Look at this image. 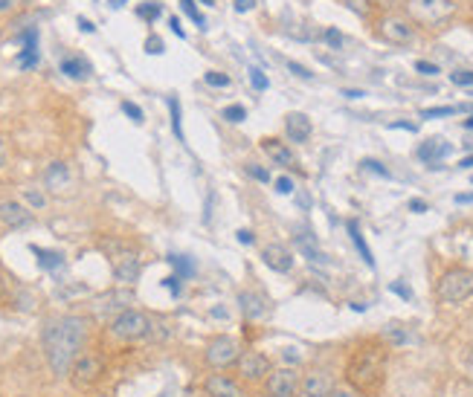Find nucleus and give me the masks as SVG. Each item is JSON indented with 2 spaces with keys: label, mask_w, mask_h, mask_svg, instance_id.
Instances as JSON below:
<instances>
[{
  "label": "nucleus",
  "mask_w": 473,
  "mask_h": 397,
  "mask_svg": "<svg viewBox=\"0 0 473 397\" xmlns=\"http://www.w3.org/2000/svg\"><path fill=\"white\" fill-rule=\"evenodd\" d=\"M293 244H296V249L302 252L308 261H320V264H325V261H328V258H325V252H320V249H317V244H314L308 235H296V238H293Z\"/></svg>",
  "instance_id": "25"
},
{
  "label": "nucleus",
  "mask_w": 473,
  "mask_h": 397,
  "mask_svg": "<svg viewBox=\"0 0 473 397\" xmlns=\"http://www.w3.org/2000/svg\"><path fill=\"white\" fill-rule=\"evenodd\" d=\"M349 235H352V241H355L357 252L363 255V261L369 264V267H375V258H372V252H369V247H366L363 235H360V227H357V220H349Z\"/></svg>",
  "instance_id": "26"
},
{
  "label": "nucleus",
  "mask_w": 473,
  "mask_h": 397,
  "mask_svg": "<svg viewBox=\"0 0 473 397\" xmlns=\"http://www.w3.org/2000/svg\"><path fill=\"white\" fill-rule=\"evenodd\" d=\"M0 224L9 230H24L32 224V212L18 200H0Z\"/></svg>",
  "instance_id": "13"
},
{
  "label": "nucleus",
  "mask_w": 473,
  "mask_h": 397,
  "mask_svg": "<svg viewBox=\"0 0 473 397\" xmlns=\"http://www.w3.org/2000/svg\"><path fill=\"white\" fill-rule=\"evenodd\" d=\"M410 209L412 212H427V203L424 200H410Z\"/></svg>",
  "instance_id": "53"
},
{
  "label": "nucleus",
  "mask_w": 473,
  "mask_h": 397,
  "mask_svg": "<svg viewBox=\"0 0 473 397\" xmlns=\"http://www.w3.org/2000/svg\"><path fill=\"white\" fill-rule=\"evenodd\" d=\"M342 96H349V99H360L363 93H360V91H342Z\"/></svg>",
  "instance_id": "58"
},
{
  "label": "nucleus",
  "mask_w": 473,
  "mask_h": 397,
  "mask_svg": "<svg viewBox=\"0 0 473 397\" xmlns=\"http://www.w3.org/2000/svg\"><path fill=\"white\" fill-rule=\"evenodd\" d=\"M203 4H209V6H212V4H215V0H203Z\"/></svg>",
  "instance_id": "63"
},
{
  "label": "nucleus",
  "mask_w": 473,
  "mask_h": 397,
  "mask_svg": "<svg viewBox=\"0 0 473 397\" xmlns=\"http://www.w3.org/2000/svg\"><path fill=\"white\" fill-rule=\"evenodd\" d=\"M407 12L415 24L439 26L456 12V4L453 0H407Z\"/></svg>",
  "instance_id": "6"
},
{
  "label": "nucleus",
  "mask_w": 473,
  "mask_h": 397,
  "mask_svg": "<svg viewBox=\"0 0 473 397\" xmlns=\"http://www.w3.org/2000/svg\"><path fill=\"white\" fill-rule=\"evenodd\" d=\"M203 81H206L209 87H230V76H227V73H215V70H209V73L203 76Z\"/></svg>",
  "instance_id": "31"
},
{
  "label": "nucleus",
  "mask_w": 473,
  "mask_h": 397,
  "mask_svg": "<svg viewBox=\"0 0 473 397\" xmlns=\"http://www.w3.org/2000/svg\"><path fill=\"white\" fill-rule=\"evenodd\" d=\"M334 383L325 371H314L302 380V388H299V397H331Z\"/></svg>",
  "instance_id": "17"
},
{
  "label": "nucleus",
  "mask_w": 473,
  "mask_h": 397,
  "mask_svg": "<svg viewBox=\"0 0 473 397\" xmlns=\"http://www.w3.org/2000/svg\"><path fill=\"white\" fill-rule=\"evenodd\" d=\"M450 154V145L444 143V140H427L421 148H418V157L424 160V163H433V168H436V163L442 160V157H447Z\"/></svg>",
  "instance_id": "21"
},
{
  "label": "nucleus",
  "mask_w": 473,
  "mask_h": 397,
  "mask_svg": "<svg viewBox=\"0 0 473 397\" xmlns=\"http://www.w3.org/2000/svg\"><path fill=\"white\" fill-rule=\"evenodd\" d=\"M137 12H140V18H148V21H154V18L160 15V6H157V4H148V6H140Z\"/></svg>",
  "instance_id": "42"
},
{
  "label": "nucleus",
  "mask_w": 473,
  "mask_h": 397,
  "mask_svg": "<svg viewBox=\"0 0 473 397\" xmlns=\"http://www.w3.org/2000/svg\"><path fill=\"white\" fill-rule=\"evenodd\" d=\"M392 293H398V296H404V299H410V296H412V293H410V290H407L404 284H398V282L392 284Z\"/></svg>",
  "instance_id": "52"
},
{
  "label": "nucleus",
  "mask_w": 473,
  "mask_h": 397,
  "mask_svg": "<svg viewBox=\"0 0 473 397\" xmlns=\"http://www.w3.org/2000/svg\"><path fill=\"white\" fill-rule=\"evenodd\" d=\"M88 334H91V322L84 316H76V314L59 316L44 328V354H47L50 371L56 377L70 374L73 363L81 357V348L88 342Z\"/></svg>",
  "instance_id": "1"
},
{
  "label": "nucleus",
  "mask_w": 473,
  "mask_h": 397,
  "mask_svg": "<svg viewBox=\"0 0 473 397\" xmlns=\"http://www.w3.org/2000/svg\"><path fill=\"white\" fill-rule=\"evenodd\" d=\"M32 252H35L38 264H41V267H44V270H59V267H64V255H61V252H56V249L32 247Z\"/></svg>",
  "instance_id": "23"
},
{
  "label": "nucleus",
  "mask_w": 473,
  "mask_h": 397,
  "mask_svg": "<svg viewBox=\"0 0 473 397\" xmlns=\"http://www.w3.org/2000/svg\"><path fill=\"white\" fill-rule=\"evenodd\" d=\"M331 397H360V394H357L352 386H337V388L331 391Z\"/></svg>",
  "instance_id": "44"
},
{
  "label": "nucleus",
  "mask_w": 473,
  "mask_h": 397,
  "mask_svg": "<svg viewBox=\"0 0 473 397\" xmlns=\"http://www.w3.org/2000/svg\"><path fill=\"white\" fill-rule=\"evenodd\" d=\"M459 165H462V168H470V165H473V154H470V157H464Z\"/></svg>",
  "instance_id": "59"
},
{
  "label": "nucleus",
  "mask_w": 473,
  "mask_h": 397,
  "mask_svg": "<svg viewBox=\"0 0 473 397\" xmlns=\"http://www.w3.org/2000/svg\"><path fill=\"white\" fill-rule=\"evenodd\" d=\"M44 183L50 192H64L70 186V168L67 163H50L44 171Z\"/></svg>",
  "instance_id": "19"
},
{
  "label": "nucleus",
  "mask_w": 473,
  "mask_h": 397,
  "mask_svg": "<svg viewBox=\"0 0 473 397\" xmlns=\"http://www.w3.org/2000/svg\"><path fill=\"white\" fill-rule=\"evenodd\" d=\"M386 339H392L395 345H401V342H407V334L404 331H386Z\"/></svg>",
  "instance_id": "48"
},
{
  "label": "nucleus",
  "mask_w": 473,
  "mask_h": 397,
  "mask_svg": "<svg viewBox=\"0 0 473 397\" xmlns=\"http://www.w3.org/2000/svg\"><path fill=\"white\" fill-rule=\"evenodd\" d=\"M380 35L390 41V43H410V41L415 38V29H412V24H410L407 18H401V15H386V18L380 21Z\"/></svg>",
  "instance_id": "11"
},
{
  "label": "nucleus",
  "mask_w": 473,
  "mask_h": 397,
  "mask_svg": "<svg viewBox=\"0 0 473 397\" xmlns=\"http://www.w3.org/2000/svg\"><path fill=\"white\" fill-rule=\"evenodd\" d=\"M262 148H265V154L276 163V165H282V168H290V165H296V160H293V151L285 145V143H279V140H265L262 143Z\"/></svg>",
  "instance_id": "20"
},
{
  "label": "nucleus",
  "mask_w": 473,
  "mask_h": 397,
  "mask_svg": "<svg viewBox=\"0 0 473 397\" xmlns=\"http://www.w3.org/2000/svg\"><path fill=\"white\" fill-rule=\"evenodd\" d=\"M462 108H427L421 116L424 119H439V116H453V113H459Z\"/></svg>",
  "instance_id": "35"
},
{
  "label": "nucleus",
  "mask_w": 473,
  "mask_h": 397,
  "mask_svg": "<svg viewBox=\"0 0 473 397\" xmlns=\"http://www.w3.org/2000/svg\"><path fill=\"white\" fill-rule=\"evenodd\" d=\"M386 366H390V345L366 339L346 360V386L363 397H375L386 383Z\"/></svg>",
  "instance_id": "2"
},
{
  "label": "nucleus",
  "mask_w": 473,
  "mask_h": 397,
  "mask_svg": "<svg viewBox=\"0 0 473 397\" xmlns=\"http://www.w3.org/2000/svg\"><path fill=\"white\" fill-rule=\"evenodd\" d=\"M285 357H288V360H293V363H299V354H296V348H285Z\"/></svg>",
  "instance_id": "55"
},
{
  "label": "nucleus",
  "mask_w": 473,
  "mask_h": 397,
  "mask_svg": "<svg viewBox=\"0 0 473 397\" xmlns=\"http://www.w3.org/2000/svg\"><path fill=\"white\" fill-rule=\"evenodd\" d=\"M276 192H279V195H290V192H293V180H290V177H279V180H276Z\"/></svg>",
  "instance_id": "43"
},
{
  "label": "nucleus",
  "mask_w": 473,
  "mask_h": 397,
  "mask_svg": "<svg viewBox=\"0 0 473 397\" xmlns=\"http://www.w3.org/2000/svg\"><path fill=\"white\" fill-rule=\"evenodd\" d=\"M255 6V0H235V12H250Z\"/></svg>",
  "instance_id": "50"
},
{
  "label": "nucleus",
  "mask_w": 473,
  "mask_h": 397,
  "mask_svg": "<svg viewBox=\"0 0 473 397\" xmlns=\"http://www.w3.org/2000/svg\"><path fill=\"white\" fill-rule=\"evenodd\" d=\"M467 366H470V371H473V351H470V360H467Z\"/></svg>",
  "instance_id": "62"
},
{
  "label": "nucleus",
  "mask_w": 473,
  "mask_h": 397,
  "mask_svg": "<svg viewBox=\"0 0 473 397\" xmlns=\"http://www.w3.org/2000/svg\"><path fill=\"white\" fill-rule=\"evenodd\" d=\"M288 70H290L293 76H299V78H311V76H314L308 67H302V64H293V61H288Z\"/></svg>",
  "instance_id": "40"
},
{
  "label": "nucleus",
  "mask_w": 473,
  "mask_h": 397,
  "mask_svg": "<svg viewBox=\"0 0 473 397\" xmlns=\"http://www.w3.org/2000/svg\"><path fill=\"white\" fill-rule=\"evenodd\" d=\"M415 70H418L421 76H436V73H439V67L429 64V61H415Z\"/></svg>",
  "instance_id": "41"
},
{
  "label": "nucleus",
  "mask_w": 473,
  "mask_h": 397,
  "mask_svg": "<svg viewBox=\"0 0 473 397\" xmlns=\"http://www.w3.org/2000/svg\"><path fill=\"white\" fill-rule=\"evenodd\" d=\"M285 130H288V137H290L293 143H308L314 125H311V119H308L305 113H288Z\"/></svg>",
  "instance_id": "18"
},
{
  "label": "nucleus",
  "mask_w": 473,
  "mask_h": 397,
  "mask_svg": "<svg viewBox=\"0 0 473 397\" xmlns=\"http://www.w3.org/2000/svg\"><path fill=\"white\" fill-rule=\"evenodd\" d=\"M140 258L134 252H119L113 255V279L119 284H134L140 279Z\"/></svg>",
  "instance_id": "14"
},
{
  "label": "nucleus",
  "mask_w": 473,
  "mask_h": 397,
  "mask_svg": "<svg viewBox=\"0 0 473 397\" xmlns=\"http://www.w3.org/2000/svg\"><path fill=\"white\" fill-rule=\"evenodd\" d=\"M203 391H206L209 397H244L241 383H238L235 377L224 374V371L209 374V377L203 380Z\"/></svg>",
  "instance_id": "12"
},
{
  "label": "nucleus",
  "mask_w": 473,
  "mask_h": 397,
  "mask_svg": "<svg viewBox=\"0 0 473 397\" xmlns=\"http://www.w3.org/2000/svg\"><path fill=\"white\" fill-rule=\"evenodd\" d=\"M224 119L233 122V125H238V122L247 119V110H244L241 105H230V108H224Z\"/></svg>",
  "instance_id": "33"
},
{
  "label": "nucleus",
  "mask_w": 473,
  "mask_h": 397,
  "mask_svg": "<svg viewBox=\"0 0 473 397\" xmlns=\"http://www.w3.org/2000/svg\"><path fill=\"white\" fill-rule=\"evenodd\" d=\"M265 383H268V397H299V388H302V377H299L296 368H276Z\"/></svg>",
  "instance_id": "10"
},
{
  "label": "nucleus",
  "mask_w": 473,
  "mask_h": 397,
  "mask_svg": "<svg viewBox=\"0 0 473 397\" xmlns=\"http://www.w3.org/2000/svg\"><path fill=\"white\" fill-rule=\"evenodd\" d=\"M450 81L459 84V87H470L473 84V70H456V73H450Z\"/></svg>",
  "instance_id": "36"
},
{
  "label": "nucleus",
  "mask_w": 473,
  "mask_h": 397,
  "mask_svg": "<svg viewBox=\"0 0 473 397\" xmlns=\"http://www.w3.org/2000/svg\"><path fill=\"white\" fill-rule=\"evenodd\" d=\"M322 38H325V43H328L331 50H340V47H342V35H340L334 26H328V29L322 32Z\"/></svg>",
  "instance_id": "37"
},
{
  "label": "nucleus",
  "mask_w": 473,
  "mask_h": 397,
  "mask_svg": "<svg viewBox=\"0 0 473 397\" xmlns=\"http://www.w3.org/2000/svg\"><path fill=\"white\" fill-rule=\"evenodd\" d=\"M12 6V0H0V12H6Z\"/></svg>",
  "instance_id": "60"
},
{
  "label": "nucleus",
  "mask_w": 473,
  "mask_h": 397,
  "mask_svg": "<svg viewBox=\"0 0 473 397\" xmlns=\"http://www.w3.org/2000/svg\"><path fill=\"white\" fill-rule=\"evenodd\" d=\"M247 174H250L253 180H259V183H270V171L262 168L259 163H247Z\"/></svg>",
  "instance_id": "30"
},
{
  "label": "nucleus",
  "mask_w": 473,
  "mask_h": 397,
  "mask_svg": "<svg viewBox=\"0 0 473 397\" xmlns=\"http://www.w3.org/2000/svg\"><path fill=\"white\" fill-rule=\"evenodd\" d=\"M180 282H183V279H180V276L175 273V276H168V279H166L163 284H166V287H168L171 293H175V296H178V293H180Z\"/></svg>",
  "instance_id": "45"
},
{
  "label": "nucleus",
  "mask_w": 473,
  "mask_h": 397,
  "mask_svg": "<svg viewBox=\"0 0 473 397\" xmlns=\"http://www.w3.org/2000/svg\"><path fill=\"white\" fill-rule=\"evenodd\" d=\"M180 9H183V12H186V15H189V18H192L200 29H206V18H203V15H200V9L195 6V0H180Z\"/></svg>",
  "instance_id": "29"
},
{
  "label": "nucleus",
  "mask_w": 473,
  "mask_h": 397,
  "mask_svg": "<svg viewBox=\"0 0 473 397\" xmlns=\"http://www.w3.org/2000/svg\"><path fill=\"white\" fill-rule=\"evenodd\" d=\"M146 50L154 53V56L163 53V41H160V38H148V41H146Z\"/></svg>",
  "instance_id": "47"
},
{
  "label": "nucleus",
  "mask_w": 473,
  "mask_h": 397,
  "mask_svg": "<svg viewBox=\"0 0 473 397\" xmlns=\"http://www.w3.org/2000/svg\"><path fill=\"white\" fill-rule=\"evenodd\" d=\"M168 26H171V32H175L178 38H183V26H180V21H178V18H171V21H168Z\"/></svg>",
  "instance_id": "51"
},
{
  "label": "nucleus",
  "mask_w": 473,
  "mask_h": 397,
  "mask_svg": "<svg viewBox=\"0 0 473 397\" xmlns=\"http://www.w3.org/2000/svg\"><path fill=\"white\" fill-rule=\"evenodd\" d=\"M70 383L76 386V388H91V386H96L99 383V377H102V360L96 357V354H81L76 363H73V368H70Z\"/></svg>",
  "instance_id": "8"
},
{
  "label": "nucleus",
  "mask_w": 473,
  "mask_h": 397,
  "mask_svg": "<svg viewBox=\"0 0 473 397\" xmlns=\"http://www.w3.org/2000/svg\"><path fill=\"white\" fill-rule=\"evenodd\" d=\"M78 26H81L84 32H93V29H96V26H93V24L88 21V18H78Z\"/></svg>",
  "instance_id": "54"
},
{
  "label": "nucleus",
  "mask_w": 473,
  "mask_h": 397,
  "mask_svg": "<svg viewBox=\"0 0 473 397\" xmlns=\"http://www.w3.org/2000/svg\"><path fill=\"white\" fill-rule=\"evenodd\" d=\"M21 38H24L26 47L21 50L18 61H21V67H24V70H29V67H35V64H38V32H35V29H29V32H24Z\"/></svg>",
  "instance_id": "22"
},
{
  "label": "nucleus",
  "mask_w": 473,
  "mask_h": 397,
  "mask_svg": "<svg viewBox=\"0 0 473 397\" xmlns=\"http://www.w3.org/2000/svg\"><path fill=\"white\" fill-rule=\"evenodd\" d=\"M168 261L175 264V270H178V276H180V279H189V276L195 273V264H192L186 255H168Z\"/></svg>",
  "instance_id": "28"
},
{
  "label": "nucleus",
  "mask_w": 473,
  "mask_h": 397,
  "mask_svg": "<svg viewBox=\"0 0 473 397\" xmlns=\"http://www.w3.org/2000/svg\"><path fill=\"white\" fill-rule=\"evenodd\" d=\"M238 307H241V314L247 322H255V319H265L268 316V299L262 293H255V290H244L238 293Z\"/></svg>",
  "instance_id": "15"
},
{
  "label": "nucleus",
  "mask_w": 473,
  "mask_h": 397,
  "mask_svg": "<svg viewBox=\"0 0 473 397\" xmlns=\"http://www.w3.org/2000/svg\"><path fill=\"white\" fill-rule=\"evenodd\" d=\"M131 304H134V293L125 290V287H119V290L102 293V296L93 301V314H96V316H113V319H116L119 314L131 311Z\"/></svg>",
  "instance_id": "9"
},
{
  "label": "nucleus",
  "mask_w": 473,
  "mask_h": 397,
  "mask_svg": "<svg viewBox=\"0 0 473 397\" xmlns=\"http://www.w3.org/2000/svg\"><path fill=\"white\" fill-rule=\"evenodd\" d=\"M61 73L70 76V78H76V81H84V78L91 76V64L84 61V58H64L61 61Z\"/></svg>",
  "instance_id": "24"
},
{
  "label": "nucleus",
  "mask_w": 473,
  "mask_h": 397,
  "mask_svg": "<svg viewBox=\"0 0 473 397\" xmlns=\"http://www.w3.org/2000/svg\"><path fill=\"white\" fill-rule=\"evenodd\" d=\"M464 128H473V116H467V119H464Z\"/></svg>",
  "instance_id": "61"
},
{
  "label": "nucleus",
  "mask_w": 473,
  "mask_h": 397,
  "mask_svg": "<svg viewBox=\"0 0 473 397\" xmlns=\"http://www.w3.org/2000/svg\"><path fill=\"white\" fill-rule=\"evenodd\" d=\"M360 165H363V171H372V174H377V177H390V171H386L377 160H363Z\"/></svg>",
  "instance_id": "38"
},
{
  "label": "nucleus",
  "mask_w": 473,
  "mask_h": 397,
  "mask_svg": "<svg viewBox=\"0 0 473 397\" xmlns=\"http://www.w3.org/2000/svg\"><path fill=\"white\" fill-rule=\"evenodd\" d=\"M238 241H241V244H247V247H250V244H255V235H253V232H250V230H238Z\"/></svg>",
  "instance_id": "49"
},
{
  "label": "nucleus",
  "mask_w": 473,
  "mask_h": 397,
  "mask_svg": "<svg viewBox=\"0 0 473 397\" xmlns=\"http://www.w3.org/2000/svg\"><path fill=\"white\" fill-rule=\"evenodd\" d=\"M436 296L442 304H459L473 296V270L467 267H450L439 276Z\"/></svg>",
  "instance_id": "3"
},
{
  "label": "nucleus",
  "mask_w": 473,
  "mask_h": 397,
  "mask_svg": "<svg viewBox=\"0 0 473 397\" xmlns=\"http://www.w3.org/2000/svg\"><path fill=\"white\" fill-rule=\"evenodd\" d=\"M168 110H171V128H175V137L183 143V119H180V102L175 96H168Z\"/></svg>",
  "instance_id": "27"
},
{
  "label": "nucleus",
  "mask_w": 473,
  "mask_h": 397,
  "mask_svg": "<svg viewBox=\"0 0 473 397\" xmlns=\"http://www.w3.org/2000/svg\"><path fill=\"white\" fill-rule=\"evenodd\" d=\"M24 200H26L32 209H44V203H47V197L41 195V192H35V189H26V192H24Z\"/></svg>",
  "instance_id": "34"
},
{
  "label": "nucleus",
  "mask_w": 473,
  "mask_h": 397,
  "mask_svg": "<svg viewBox=\"0 0 473 397\" xmlns=\"http://www.w3.org/2000/svg\"><path fill=\"white\" fill-rule=\"evenodd\" d=\"M250 84L255 87V91H268V87H270V81H268V76L259 70V67H253L250 70Z\"/></svg>",
  "instance_id": "32"
},
{
  "label": "nucleus",
  "mask_w": 473,
  "mask_h": 397,
  "mask_svg": "<svg viewBox=\"0 0 473 397\" xmlns=\"http://www.w3.org/2000/svg\"><path fill=\"white\" fill-rule=\"evenodd\" d=\"M262 261L268 264L273 273H290V270H293V255H290V249L282 247V244H268V247L262 249Z\"/></svg>",
  "instance_id": "16"
},
{
  "label": "nucleus",
  "mask_w": 473,
  "mask_h": 397,
  "mask_svg": "<svg viewBox=\"0 0 473 397\" xmlns=\"http://www.w3.org/2000/svg\"><path fill=\"white\" fill-rule=\"evenodd\" d=\"M456 203H473V195H456Z\"/></svg>",
  "instance_id": "57"
},
{
  "label": "nucleus",
  "mask_w": 473,
  "mask_h": 397,
  "mask_svg": "<svg viewBox=\"0 0 473 397\" xmlns=\"http://www.w3.org/2000/svg\"><path fill=\"white\" fill-rule=\"evenodd\" d=\"M122 110L131 116L134 122H143V110H140V105H134V102H122Z\"/></svg>",
  "instance_id": "39"
},
{
  "label": "nucleus",
  "mask_w": 473,
  "mask_h": 397,
  "mask_svg": "<svg viewBox=\"0 0 473 397\" xmlns=\"http://www.w3.org/2000/svg\"><path fill=\"white\" fill-rule=\"evenodd\" d=\"M4 163H6V145H4V140H0V168H4Z\"/></svg>",
  "instance_id": "56"
},
{
  "label": "nucleus",
  "mask_w": 473,
  "mask_h": 397,
  "mask_svg": "<svg viewBox=\"0 0 473 397\" xmlns=\"http://www.w3.org/2000/svg\"><path fill=\"white\" fill-rule=\"evenodd\" d=\"M346 4H349L357 15H366V12H369V0H346Z\"/></svg>",
  "instance_id": "46"
},
{
  "label": "nucleus",
  "mask_w": 473,
  "mask_h": 397,
  "mask_svg": "<svg viewBox=\"0 0 473 397\" xmlns=\"http://www.w3.org/2000/svg\"><path fill=\"white\" fill-rule=\"evenodd\" d=\"M151 331H154L151 316L143 314V311H137V307H131V311H125L116 319H111V336L119 339V342H140Z\"/></svg>",
  "instance_id": "4"
},
{
  "label": "nucleus",
  "mask_w": 473,
  "mask_h": 397,
  "mask_svg": "<svg viewBox=\"0 0 473 397\" xmlns=\"http://www.w3.org/2000/svg\"><path fill=\"white\" fill-rule=\"evenodd\" d=\"M238 357H241V345H238L233 336H224V334H221V336H212V339L206 342V351H203L206 366L215 368V371L235 368Z\"/></svg>",
  "instance_id": "5"
},
{
  "label": "nucleus",
  "mask_w": 473,
  "mask_h": 397,
  "mask_svg": "<svg viewBox=\"0 0 473 397\" xmlns=\"http://www.w3.org/2000/svg\"><path fill=\"white\" fill-rule=\"evenodd\" d=\"M270 371H273V368H270V360L262 354V351H241V357H238V363H235L238 380H241V383H250V386L268 380Z\"/></svg>",
  "instance_id": "7"
}]
</instances>
